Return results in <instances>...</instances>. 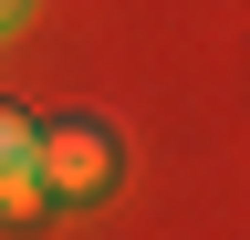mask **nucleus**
Listing matches in <instances>:
<instances>
[{"label": "nucleus", "instance_id": "obj_2", "mask_svg": "<svg viewBox=\"0 0 250 240\" xmlns=\"http://www.w3.org/2000/svg\"><path fill=\"white\" fill-rule=\"evenodd\" d=\"M42 126L21 105H0V219H42Z\"/></svg>", "mask_w": 250, "mask_h": 240}, {"label": "nucleus", "instance_id": "obj_3", "mask_svg": "<svg viewBox=\"0 0 250 240\" xmlns=\"http://www.w3.org/2000/svg\"><path fill=\"white\" fill-rule=\"evenodd\" d=\"M21 11H31V0H0V32H11V21H21Z\"/></svg>", "mask_w": 250, "mask_h": 240}, {"label": "nucleus", "instance_id": "obj_1", "mask_svg": "<svg viewBox=\"0 0 250 240\" xmlns=\"http://www.w3.org/2000/svg\"><path fill=\"white\" fill-rule=\"evenodd\" d=\"M42 188L52 198H104L115 188V136L83 126V115L73 126H42Z\"/></svg>", "mask_w": 250, "mask_h": 240}]
</instances>
